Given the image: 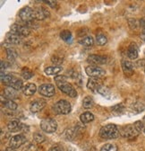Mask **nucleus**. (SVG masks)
Returning a JSON list of instances; mask_svg holds the SVG:
<instances>
[{"mask_svg": "<svg viewBox=\"0 0 145 151\" xmlns=\"http://www.w3.org/2000/svg\"><path fill=\"white\" fill-rule=\"evenodd\" d=\"M55 81L57 83L58 87L65 94L71 96V97H76L77 93L75 87L71 84L67 82V79L65 76H57L55 78Z\"/></svg>", "mask_w": 145, "mask_h": 151, "instance_id": "obj_1", "label": "nucleus"}, {"mask_svg": "<svg viewBox=\"0 0 145 151\" xmlns=\"http://www.w3.org/2000/svg\"><path fill=\"white\" fill-rule=\"evenodd\" d=\"M100 135L101 138L106 139H117L120 135V131L115 124H107L100 129Z\"/></svg>", "mask_w": 145, "mask_h": 151, "instance_id": "obj_2", "label": "nucleus"}, {"mask_svg": "<svg viewBox=\"0 0 145 151\" xmlns=\"http://www.w3.org/2000/svg\"><path fill=\"white\" fill-rule=\"evenodd\" d=\"M41 127L42 130H44L47 133H53V132H55L58 129V123L52 118H47L41 121Z\"/></svg>", "mask_w": 145, "mask_h": 151, "instance_id": "obj_3", "label": "nucleus"}, {"mask_svg": "<svg viewBox=\"0 0 145 151\" xmlns=\"http://www.w3.org/2000/svg\"><path fill=\"white\" fill-rule=\"evenodd\" d=\"M54 110L58 114H68L72 110L71 104L68 101L60 100L54 105Z\"/></svg>", "mask_w": 145, "mask_h": 151, "instance_id": "obj_4", "label": "nucleus"}, {"mask_svg": "<svg viewBox=\"0 0 145 151\" xmlns=\"http://www.w3.org/2000/svg\"><path fill=\"white\" fill-rule=\"evenodd\" d=\"M85 72L92 78H100L105 75V71L98 66H88Z\"/></svg>", "mask_w": 145, "mask_h": 151, "instance_id": "obj_5", "label": "nucleus"}, {"mask_svg": "<svg viewBox=\"0 0 145 151\" xmlns=\"http://www.w3.org/2000/svg\"><path fill=\"white\" fill-rule=\"evenodd\" d=\"M19 16L23 21H24L26 23H30L33 20V19H35V12L32 8L26 6L20 10Z\"/></svg>", "mask_w": 145, "mask_h": 151, "instance_id": "obj_6", "label": "nucleus"}, {"mask_svg": "<svg viewBox=\"0 0 145 151\" xmlns=\"http://www.w3.org/2000/svg\"><path fill=\"white\" fill-rule=\"evenodd\" d=\"M39 93L45 97H51L55 94L56 89L52 84H43L39 87Z\"/></svg>", "mask_w": 145, "mask_h": 151, "instance_id": "obj_7", "label": "nucleus"}, {"mask_svg": "<svg viewBox=\"0 0 145 151\" xmlns=\"http://www.w3.org/2000/svg\"><path fill=\"white\" fill-rule=\"evenodd\" d=\"M139 132L136 130V129L134 128V125H127V126H124L122 128L121 131H120V134L124 137V138H127V139H130V138H133V137H135Z\"/></svg>", "mask_w": 145, "mask_h": 151, "instance_id": "obj_8", "label": "nucleus"}, {"mask_svg": "<svg viewBox=\"0 0 145 151\" xmlns=\"http://www.w3.org/2000/svg\"><path fill=\"white\" fill-rule=\"evenodd\" d=\"M26 142V139L23 135H16L11 138L9 141V147L13 148H18Z\"/></svg>", "mask_w": 145, "mask_h": 151, "instance_id": "obj_9", "label": "nucleus"}, {"mask_svg": "<svg viewBox=\"0 0 145 151\" xmlns=\"http://www.w3.org/2000/svg\"><path fill=\"white\" fill-rule=\"evenodd\" d=\"M11 31L12 32L15 33V34H18L21 37H25V36H28L29 33H30V30L27 26H23V25H21V24H14L11 28Z\"/></svg>", "mask_w": 145, "mask_h": 151, "instance_id": "obj_10", "label": "nucleus"}, {"mask_svg": "<svg viewBox=\"0 0 145 151\" xmlns=\"http://www.w3.org/2000/svg\"><path fill=\"white\" fill-rule=\"evenodd\" d=\"M87 61L94 65H100L107 62V58L105 56L100 55H90L87 59Z\"/></svg>", "mask_w": 145, "mask_h": 151, "instance_id": "obj_11", "label": "nucleus"}, {"mask_svg": "<svg viewBox=\"0 0 145 151\" xmlns=\"http://www.w3.org/2000/svg\"><path fill=\"white\" fill-rule=\"evenodd\" d=\"M102 82L99 78H90L88 81L87 87L94 92H99V90L102 87Z\"/></svg>", "mask_w": 145, "mask_h": 151, "instance_id": "obj_12", "label": "nucleus"}, {"mask_svg": "<svg viewBox=\"0 0 145 151\" xmlns=\"http://www.w3.org/2000/svg\"><path fill=\"white\" fill-rule=\"evenodd\" d=\"M45 106H46V101L42 100V99H39V100H36L31 104L30 110L31 112H39Z\"/></svg>", "mask_w": 145, "mask_h": 151, "instance_id": "obj_13", "label": "nucleus"}, {"mask_svg": "<svg viewBox=\"0 0 145 151\" xmlns=\"http://www.w3.org/2000/svg\"><path fill=\"white\" fill-rule=\"evenodd\" d=\"M35 12V19L37 20H44L45 18L49 16V13L48 9L45 7H38L37 9L34 10Z\"/></svg>", "mask_w": 145, "mask_h": 151, "instance_id": "obj_14", "label": "nucleus"}, {"mask_svg": "<svg viewBox=\"0 0 145 151\" xmlns=\"http://www.w3.org/2000/svg\"><path fill=\"white\" fill-rule=\"evenodd\" d=\"M23 125L18 120H12L7 124V128L11 132H17V131L21 130L23 128Z\"/></svg>", "mask_w": 145, "mask_h": 151, "instance_id": "obj_15", "label": "nucleus"}, {"mask_svg": "<svg viewBox=\"0 0 145 151\" xmlns=\"http://www.w3.org/2000/svg\"><path fill=\"white\" fill-rule=\"evenodd\" d=\"M138 47L136 46V44L134 43H132L129 47H128V50H127V57L130 59V60H135L137 59L138 57Z\"/></svg>", "mask_w": 145, "mask_h": 151, "instance_id": "obj_16", "label": "nucleus"}, {"mask_svg": "<svg viewBox=\"0 0 145 151\" xmlns=\"http://www.w3.org/2000/svg\"><path fill=\"white\" fill-rule=\"evenodd\" d=\"M6 41L13 44H20L22 42V37L14 32H9L6 35Z\"/></svg>", "mask_w": 145, "mask_h": 151, "instance_id": "obj_17", "label": "nucleus"}, {"mask_svg": "<svg viewBox=\"0 0 145 151\" xmlns=\"http://www.w3.org/2000/svg\"><path fill=\"white\" fill-rule=\"evenodd\" d=\"M122 68L126 76H132L134 74V66L127 60H124L122 62Z\"/></svg>", "mask_w": 145, "mask_h": 151, "instance_id": "obj_18", "label": "nucleus"}, {"mask_svg": "<svg viewBox=\"0 0 145 151\" xmlns=\"http://www.w3.org/2000/svg\"><path fill=\"white\" fill-rule=\"evenodd\" d=\"M36 90H37V87H36V86L32 83L26 84L22 88V91L25 96H32V94L35 93Z\"/></svg>", "mask_w": 145, "mask_h": 151, "instance_id": "obj_19", "label": "nucleus"}, {"mask_svg": "<svg viewBox=\"0 0 145 151\" xmlns=\"http://www.w3.org/2000/svg\"><path fill=\"white\" fill-rule=\"evenodd\" d=\"M62 70L61 67L58 66H53V67H48L45 69V73L48 76H55L57 74H58L60 71Z\"/></svg>", "mask_w": 145, "mask_h": 151, "instance_id": "obj_20", "label": "nucleus"}, {"mask_svg": "<svg viewBox=\"0 0 145 151\" xmlns=\"http://www.w3.org/2000/svg\"><path fill=\"white\" fill-rule=\"evenodd\" d=\"M80 120L83 123H89L90 122H92L94 120V116L92 113H90L89 111H86L80 116Z\"/></svg>", "mask_w": 145, "mask_h": 151, "instance_id": "obj_21", "label": "nucleus"}, {"mask_svg": "<svg viewBox=\"0 0 145 151\" xmlns=\"http://www.w3.org/2000/svg\"><path fill=\"white\" fill-rule=\"evenodd\" d=\"M80 43L85 47H90L92 46L93 43H94V41H93V38L92 37H90V36H86L84 38L80 41Z\"/></svg>", "mask_w": 145, "mask_h": 151, "instance_id": "obj_22", "label": "nucleus"}, {"mask_svg": "<svg viewBox=\"0 0 145 151\" xmlns=\"http://www.w3.org/2000/svg\"><path fill=\"white\" fill-rule=\"evenodd\" d=\"M60 37L63 41H65V42H69L72 40V35L70 31H67V30H65L63 32H61L60 33Z\"/></svg>", "mask_w": 145, "mask_h": 151, "instance_id": "obj_23", "label": "nucleus"}, {"mask_svg": "<svg viewBox=\"0 0 145 151\" xmlns=\"http://www.w3.org/2000/svg\"><path fill=\"white\" fill-rule=\"evenodd\" d=\"M10 87H12L15 90H19V89L23 88V81L19 78H14L12 83L10 84Z\"/></svg>", "mask_w": 145, "mask_h": 151, "instance_id": "obj_24", "label": "nucleus"}, {"mask_svg": "<svg viewBox=\"0 0 145 151\" xmlns=\"http://www.w3.org/2000/svg\"><path fill=\"white\" fill-rule=\"evenodd\" d=\"M2 104L6 107L8 108L9 110H16L17 109V104L14 103L13 100L11 99H5V101H2Z\"/></svg>", "mask_w": 145, "mask_h": 151, "instance_id": "obj_25", "label": "nucleus"}, {"mask_svg": "<svg viewBox=\"0 0 145 151\" xmlns=\"http://www.w3.org/2000/svg\"><path fill=\"white\" fill-rule=\"evenodd\" d=\"M13 79H14L13 76H11V75H4V73H1V82H2V84L6 85V86H10Z\"/></svg>", "mask_w": 145, "mask_h": 151, "instance_id": "obj_26", "label": "nucleus"}, {"mask_svg": "<svg viewBox=\"0 0 145 151\" xmlns=\"http://www.w3.org/2000/svg\"><path fill=\"white\" fill-rule=\"evenodd\" d=\"M5 93L6 97L10 98L11 100L12 99H15L17 97V93H16V90L12 88V87H8L5 90Z\"/></svg>", "mask_w": 145, "mask_h": 151, "instance_id": "obj_27", "label": "nucleus"}, {"mask_svg": "<svg viewBox=\"0 0 145 151\" xmlns=\"http://www.w3.org/2000/svg\"><path fill=\"white\" fill-rule=\"evenodd\" d=\"M94 104V102H93V99L90 97V96H86L83 101H82V106L85 108V109H90L92 108Z\"/></svg>", "mask_w": 145, "mask_h": 151, "instance_id": "obj_28", "label": "nucleus"}, {"mask_svg": "<svg viewBox=\"0 0 145 151\" xmlns=\"http://www.w3.org/2000/svg\"><path fill=\"white\" fill-rule=\"evenodd\" d=\"M96 42L99 45H105L107 42V37L104 35V34H98L97 37H96Z\"/></svg>", "mask_w": 145, "mask_h": 151, "instance_id": "obj_29", "label": "nucleus"}, {"mask_svg": "<svg viewBox=\"0 0 145 151\" xmlns=\"http://www.w3.org/2000/svg\"><path fill=\"white\" fill-rule=\"evenodd\" d=\"M33 76V73L31 72V69L27 68H24L22 71V77L24 78V79H30L31 78V77Z\"/></svg>", "mask_w": 145, "mask_h": 151, "instance_id": "obj_30", "label": "nucleus"}, {"mask_svg": "<svg viewBox=\"0 0 145 151\" xmlns=\"http://www.w3.org/2000/svg\"><path fill=\"white\" fill-rule=\"evenodd\" d=\"M100 151H117V147L114 144H106L101 147Z\"/></svg>", "mask_w": 145, "mask_h": 151, "instance_id": "obj_31", "label": "nucleus"}, {"mask_svg": "<svg viewBox=\"0 0 145 151\" xmlns=\"http://www.w3.org/2000/svg\"><path fill=\"white\" fill-rule=\"evenodd\" d=\"M6 51H7V55H8V59L10 60H14L16 58V57H17V52L14 50H13V49H7Z\"/></svg>", "mask_w": 145, "mask_h": 151, "instance_id": "obj_32", "label": "nucleus"}, {"mask_svg": "<svg viewBox=\"0 0 145 151\" xmlns=\"http://www.w3.org/2000/svg\"><path fill=\"white\" fill-rule=\"evenodd\" d=\"M33 139L35 142L37 143H42L44 140H45V137L42 135V134H40V133H35L33 135Z\"/></svg>", "mask_w": 145, "mask_h": 151, "instance_id": "obj_33", "label": "nucleus"}, {"mask_svg": "<svg viewBox=\"0 0 145 151\" xmlns=\"http://www.w3.org/2000/svg\"><path fill=\"white\" fill-rule=\"evenodd\" d=\"M134 128L136 129V130L138 132H141V131H142L144 129V124H143L142 122H136L134 124Z\"/></svg>", "mask_w": 145, "mask_h": 151, "instance_id": "obj_34", "label": "nucleus"}, {"mask_svg": "<svg viewBox=\"0 0 145 151\" xmlns=\"http://www.w3.org/2000/svg\"><path fill=\"white\" fill-rule=\"evenodd\" d=\"M52 61H53L54 64L58 65V64L63 63V62H62V61H63V59H62V58H58V55H55V56H53V57H52Z\"/></svg>", "mask_w": 145, "mask_h": 151, "instance_id": "obj_35", "label": "nucleus"}, {"mask_svg": "<svg viewBox=\"0 0 145 151\" xmlns=\"http://www.w3.org/2000/svg\"><path fill=\"white\" fill-rule=\"evenodd\" d=\"M134 110L136 111H143L144 109H145V106L142 104H141V103H137V104H134Z\"/></svg>", "mask_w": 145, "mask_h": 151, "instance_id": "obj_36", "label": "nucleus"}, {"mask_svg": "<svg viewBox=\"0 0 145 151\" xmlns=\"http://www.w3.org/2000/svg\"><path fill=\"white\" fill-rule=\"evenodd\" d=\"M23 151H37V147L33 144H29L23 148Z\"/></svg>", "mask_w": 145, "mask_h": 151, "instance_id": "obj_37", "label": "nucleus"}, {"mask_svg": "<svg viewBox=\"0 0 145 151\" xmlns=\"http://www.w3.org/2000/svg\"><path fill=\"white\" fill-rule=\"evenodd\" d=\"M48 151H62V148L58 146H54V147H50Z\"/></svg>", "mask_w": 145, "mask_h": 151, "instance_id": "obj_38", "label": "nucleus"}, {"mask_svg": "<svg viewBox=\"0 0 145 151\" xmlns=\"http://www.w3.org/2000/svg\"><path fill=\"white\" fill-rule=\"evenodd\" d=\"M45 3L48 4L52 8H55L57 6V2H55V1H45Z\"/></svg>", "mask_w": 145, "mask_h": 151, "instance_id": "obj_39", "label": "nucleus"}, {"mask_svg": "<svg viewBox=\"0 0 145 151\" xmlns=\"http://www.w3.org/2000/svg\"><path fill=\"white\" fill-rule=\"evenodd\" d=\"M140 24H141V25L142 27H144V28H145V18H142V19H141Z\"/></svg>", "mask_w": 145, "mask_h": 151, "instance_id": "obj_40", "label": "nucleus"}, {"mask_svg": "<svg viewBox=\"0 0 145 151\" xmlns=\"http://www.w3.org/2000/svg\"><path fill=\"white\" fill-rule=\"evenodd\" d=\"M142 122H143V124H144V128H145V116L143 117V120H142ZM144 130V129H143Z\"/></svg>", "mask_w": 145, "mask_h": 151, "instance_id": "obj_41", "label": "nucleus"}, {"mask_svg": "<svg viewBox=\"0 0 145 151\" xmlns=\"http://www.w3.org/2000/svg\"><path fill=\"white\" fill-rule=\"evenodd\" d=\"M143 34H144V35H145V29H144V30H143Z\"/></svg>", "mask_w": 145, "mask_h": 151, "instance_id": "obj_42", "label": "nucleus"}, {"mask_svg": "<svg viewBox=\"0 0 145 151\" xmlns=\"http://www.w3.org/2000/svg\"><path fill=\"white\" fill-rule=\"evenodd\" d=\"M144 71H145V65H144Z\"/></svg>", "mask_w": 145, "mask_h": 151, "instance_id": "obj_43", "label": "nucleus"}, {"mask_svg": "<svg viewBox=\"0 0 145 151\" xmlns=\"http://www.w3.org/2000/svg\"><path fill=\"white\" fill-rule=\"evenodd\" d=\"M143 131H144V132H145V128H144V130H143Z\"/></svg>", "mask_w": 145, "mask_h": 151, "instance_id": "obj_44", "label": "nucleus"}]
</instances>
